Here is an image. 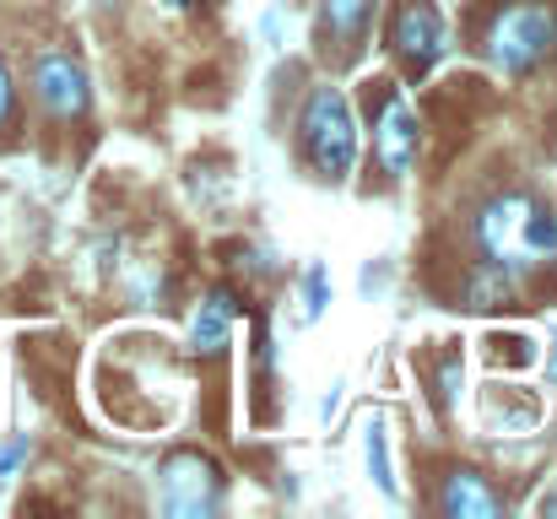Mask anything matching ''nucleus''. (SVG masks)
I'll return each mask as SVG.
<instances>
[{"mask_svg":"<svg viewBox=\"0 0 557 519\" xmlns=\"http://www.w3.org/2000/svg\"><path fill=\"white\" fill-rule=\"evenodd\" d=\"M476 244H482L487 265H498L509 276L536 271V265L557 260V217L525 189L493 195L476 211Z\"/></svg>","mask_w":557,"mask_h":519,"instance_id":"f257e3e1","label":"nucleus"},{"mask_svg":"<svg viewBox=\"0 0 557 519\" xmlns=\"http://www.w3.org/2000/svg\"><path fill=\"white\" fill-rule=\"evenodd\" d=\"M482 49H487V60L498 71L525 76L531 65H542L557 49V5H547V0H515V5H504L487 22Z\"/></svg>","mask_w":557,"mask_h":519,"instance_id":"f03ea898","label":"nucleus"},{"mask_svg":"<svg viewBox=\"0 0 557 519\" xmlns=\"http://www.w3.org/2000/svg\"><path fill=\"white\" fill-rule=\"evenodd\" d=\"M304 152L325 178H342L358 158V120L342 87H314L304 103Z\"/></svg>","mask_w":557,"mask_h":519,"instance_id":"7ed1b4c3","label":"nucleus"},{"mask_svg":"<svg viewBox=\"0 0 557 519\" xmlns=\"http://www.w3.org/2000/svg\"><path fill=\"white\" fill-rule=\"evenodd\" d=\"M389 49H395L417 76L433 71V65L444 60V49H449V27H444L438 5H433V0H400L395 16H389Z\"/></svg>","mask_w":557,"mask_h":519,"instance_id":"20e7f679","label":"nucleus"},{"mask_svg":"<svg viewBox=\"0 0 557 519\" xmlns=\"http://www.w3.org/2000/svg\"><path fill=\"white\" fill-rule=\"evenodd\" d=\"M216 493H222V477L211 460L200 455H174L158 477V509L174 519H189V515H211L216 509Z\"/></svg>","mask_w":557,"mask_h":519,"instance_id":"39448f33","label":"nucleus"},{"mask_svg":"<svg viewBox=\"0 0 557 519\" xmlns=\"http://www.w3.org/2000/svg\"><path fill=\"white\" fill-rule=\"evenodd\" d=\"M33 92L54 120H82L87 114V71L71 54H38L33 65Z\"/></svg>","mask_w":557,"mask_h":519,"instance_id":"423d86ee","label":"nucleus"},{"mask_svg":"<svg viewBox=\"0 0 557 519\" xmlns=\"http://www.w3.org/2000/svg\"><path fill=\"white\" fill-rule=\"evenodd\" d=\"M373 152H379V163H384L389 178H406L411 158H417V120H411L400 92H384V109L373 120Z\"/></svg>","mask_w":557,"mask_h":519,"instance_id":"0eeeda50","label":"nucleus"},{"mask_svg":"<svg viewBox=\"0 0 557 519\" xmlns=\"http://www.w3.org/2000/svg\"><path fill=\"white\" fill-rule=\"evenodd\" d=\"M233 336V293H211L195 314H189V346L195 351H222Z\"/></svg>","mask_w":557,"mask_h":519,"instance_id":"6e6552de","label":"nucleus"},{"mask_svg":"<svg viewBox=\"0 0 557 519\" xmlns=\"http://www.w3.org/2000/svg\"><path fill=\"white\" fill-rule=\"evenodd\" d=\"M369 16H373V0H320V27H325V38H336L342 54L358 49Z\"/></svg>","mask_w":557,"mask_h":519,"instance_id":"1a4fd4ad","label":"nucleus"},{"mask_svg":"<svg viewBox=\"0 0 557 519\" xmlns=\"http://www.w3.org/2000/svg\"><path fill=\"white\" fill-rule=\"evenodd\" d=\"M438 509L444 515H460V519H487V515H498V498L482 487L476 471H455L444 482V493H438Z\"/></svg>","mask_w":557,"mask_h":519,"instance_id":"9d476101","label":"nucleus"},{"mask_svg":"<svg viewBox=\"0 0 557 519\" xmlns=\"http://www.w3.org/2000/svg\"><path fill=\"white\" fill-rule=\"evenodd\" d=\"M509 293H515V276L498 271V265H487L482 276H471V304L476 309H498V304H509Z\"/></svg>","mask_w":557,"mask_h":519,"instance_id":"9b49d317","label":"nucleus"},{"mask_svg":"<svg viewBox=\"0 0 557 519\" xmlns=\"http://www.w3.org/2000/svg\"><path fill=\"white\" fill-rule=\"evenodd\" d=\"M363 449H369V471L373 482L395 498V471H389V449H384V422H369V438H363Z\"/></svg>","mask_w":557,"mask_h":519,"instance_id":"f8f14e48","label":"nucleus"},{"mask_svg":"<svg viewBox=\"0 0 557 519\" xmlns=\"http://www.w3.org/2000/svg\"><path fill=\"white\" fill-rule=\"evenodd\" d=\"M320 309H325V271L314 265L304 276V320H320Z\"/></svg>","mask_w":557,"mask_h":519,"instance_id":"ddd939ff","label":"nucleus"},{"mask_svg":"<svg viewBox=\"0 0 557 519\" xmlns=\"http://www.w3.org/2000/svg\"><path fill=\"white\" fill-rule=\"evenodd\" d=\"M22 455H27V433H16V438H11V444L0 449V482H5V477H11L16 466H22Z\"/></svg>","mask_w":557,"mask_h":519,"instance_id":"4468645a","label":"nucleus"},{"mask_svg":"<svg viewBox=\"0 0 557 519\" xmlns=\"http://www.w3.org/2000/svg\"><path fill=\"white\" fill-rule=\"evenodd\" d=\"M455 384H460V357H449V362L438 368V395H444V400H455Z\"/></svg>","mask_w":557,"mask_h":519,"instance_id":"2eb2a0df","label":"nucleus"},{"mask_svg":"<svg viewBox=\"0 0 557 519\" xmlns=\"http://www.w3.org/2000/svg\"><path fill=\"white\" fill-rule=\"evenodd\" d=\"M11 120V71H5V60H0V125Z\"/></svg>","mask_w":557,"mask_h":519,"instance_id":"dca6fc26","label":"nucleus"},{"mask_svg":"<svg viewBox=\"0 0 557 519\" xmlns=\"http://www.w3.org/2000/svg\"><path fill=\"white\" fill-rule=\"evenodd\" d=\"M542 515H557V493H547V498H542Z\"/></svg>","mask_w":557,"mask_h":519,"instance_id":"f3484780","label":"nucleus"},{"mask_svg":"<svg viewBox=\"0 0 557 519\" xmlns=\"http://www.w3.org/2000/svg\"><path fill=\"white\" fill-rule=\"evenodd\" d=\"M169 5H174V11H185V5H195V0H169Z\"/></svg>","mask_w":557,"mask_h":519,"instance_id":"a211bd4d","label":"nucleus"},{"mask_svg":"<svg viewBox=\"0 0 557 519\" xmlns=\"http://www.w3.org/2000/svg\"><path fill=\"white\" fill-rule=\"evenodd\" d=\"M553 379H557V342H553Z\"/></svg>","mask_w":557,"mask_h":519,"instance_id":"6ab92c4d","label":"nucleus"}]
</instances>
